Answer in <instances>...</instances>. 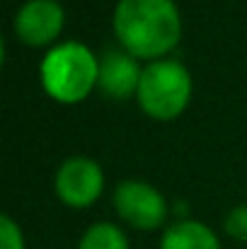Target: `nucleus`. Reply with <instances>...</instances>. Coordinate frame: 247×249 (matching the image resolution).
Returning <instances> with one entry per match:
<instances>
[{
    "mask_svg": "<svg viewBox=\"0 0 247 249\" xmlns=\"http://www.w3.org/2000/svg\"><path fill=\"white\" fill-rule=\"evenodd\" d=\"M114 32L133 58H155L177 46L182 22L172 0H119Z\"/></svg>",
    "mask_w": 247,
    "mask_h": 249,
    "instance_id": "1",
    "label": "nucleus"
},
{
    "mask_svg": "<svg viewBox=\"0 0 247 249\" xmlns=\"http://www.w3.org/2000/svg\"><path fill=\"white\" fill-rule=\"evenodd\" d=\"M97 78H99V63L95 61L90 49L76 41L56 46L54 51L46 53L41 63L44 89L63 104L85 99L95 87Z\"/></svg>",
    "mask_w": 247,
    "mask_h": 249,
    "instance_id": "2",
    "label": "nucleus"
},
{
    "mask_svg": "<svg viewBox=\"0 0 247 249\" xmlns=\"http://www.w3.org/2000/svg\"><path fill=\"white\" fill-rule=\"evenodd\" d=\"M138 104L141 109L158 119L167 121L182 114L189 102L191 80L182 63L177 61H155L141 73L138 83Z\"/></svg>",
    "mask_w": 247,
    "mask_h": 249,
    "instance_id": "3",
    "label": "nucleus"
},
{
    "mask_svg": "<svg viewBox=\"0 0 247 249\" xmlns=\"http://www.w3.org/2000/svg\"><path fill=\"white\" fill-rule=\"evenodd\" d=\"M114 206L119 215L138 230H155L165 223L167 206L163 194L146 181H121L114 191Z\"/></svg>",
    "mask_w": 247,
    "mask_h": 249,
    "instance_id": "4",
    "label": "nucleus"
},
{
    "mask_svg": "<svg viewBox=\"0 0 247 249\" xmlns=\"http://www.w3.org/2000/svg\"><path fill=\"white\" fill-rule=\"evenodd\" d=\"M102 169L90 158H68L56 172V194L73 208L92 206L102 194Z\"/></svg>",
    "mask_w": 247,
    "mask_h": 249,
    "instance_id": "5",
    "label": "nucleus"
},
{
    "mask_svg": "<svg viewBox=\"0 0 247 249\" xmlns=\"http://www.w3.org/2000/svg\"><path fill=\"white\" fill-rule=\"evenodd\" d=\"M63 29V10L56 0H29L15 17V32L27 46L51 44Z\"/></svg>",
    "mask_w": 247,
    "mask_h": 249,
    "instance_id": "6",
    "label": "nucleus"
},
{
    "mask_svg": "<svg viewBox=\"0 0 247 249\" xmlns=\"http://www.w3.org/2000/svg\"><path fill=\"white\" fill-rule=\"evenodd\" d=\"M141 73L138 63L131 53H121V51H107L99 61V78L97 85L102 87V92L112 99H126L133 92H138L141 83Z\"/></svg>",
    "mask_w": 247,
    "mask_h": 249,
    "instance_id": "7",
    "label": "nucleus"
},
{
    "mask_svg": "<svg viewBox=\"0 0 247 249\" xmlns=\"http://www.w3.org/2000/svg\"><path fill=\"white\" fill-rule=\"evenodd\" d=\"M160 249H221V242L204 223L179 220L167 228Z\"/></svg>",
    "mask_w": 247,
    "mask_h": 249,
    "instance_id": "8",
    "label": "nucleus"
},
{
    "mask_svg": "<svg viewBox=\"0 0 247 249\" xmlns=\"http://www.w3.org/2000/svg\"><path fill=\"white\" fill-rule=\"evenodd\" d=\"M78 249H129V242L116 225L97 223L82 235Z\"/></svg>",
    "mask_w": 247,
    "mask_h": 249,
    "instance_id": "9",
    "label": "nucleus"
},
{
    "mask_svg": "<svg viewBox=\"0 0 247 249\" xmlns=\"http://www.w3.org/2000/svg\"><path fill=\"white\" fill-rule=\"evenodd\" d=\"M0 249H24L22 232L10 215H0Z\"/></svg>",
    "mask_w": 247,
    "mask_h": 249,
    "instance_id": "10",
    "label": "nucleus"
},
{
    "mask_svg": "<svg viewBox=\"0 0 247 249\" xmlns=\"http://www.w3.org/2000/svg\"><path fill=\"white\" fill-rule=\"evenodd\" d=\"M226 232L235 240H247V206H238L228 213Z\"/></svg>",
    "mask_w": 247,
    "mask_h": 249,
    "instance_id": "11",
    "label": "nucleus"
}]
</instances>
